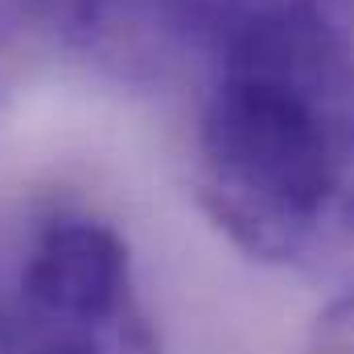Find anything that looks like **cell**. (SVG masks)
Here are the masks:
<instances>
[{"label": "cell", "instance_id": "7a4b0ae2", "mask_svg": "<svg viewBox=\"0 0 354 354\" xmlns=\"http://www.w3.org/2000/svg\"><path fill=\"white\" fill-rule=\"evenodd\" d=\"M0 354H161L132 252L91 214H54L0 288Z\"/></svg>", "mask_w": 354, "mask_h": 354}, {"label": "cell", "instance_id": "6da1fadb", "mask_svg": "<svg viewBox=\"0 0 354 354\" xmlns=\"http://www.w3.org/2000/svg\"><path fill=\"white\" fill-rule=\"evenodd\" d=\"M194 185L248 260L354 268V29L338 0H235L214 29Z\"/></svg>", "mask_w": 354, "mask_h": 354}, {"label": "cell", "instance_id": "3957f363", "mask_svg": "<svg viewBox=\"0 0 354 354\" xmlns=\"http://www.w3.org/2000/svg\"><path fill=\"white\" fill-rule=\"evenodd\" d=\"M41 21L120 79H161L214 37L223 0H33Z\"/></svg>", "mask_w": 354, "mask_h": 354}, {"label": "cell", "instance_id": "277c9868", "mask_svg": "<svg viewBox=\"0 0 354 354\" xmlns=\"http://www.w3.org/2000/svg\"><path fill=\"white\" fill-rule=\"evenodd\" d=\"M322 351L326 354H354V288L334 301V309L322 322Z\"/></svg>", "mask_w": 354, "mask_h": 354}]
</instances>
